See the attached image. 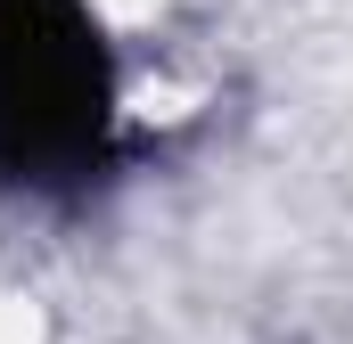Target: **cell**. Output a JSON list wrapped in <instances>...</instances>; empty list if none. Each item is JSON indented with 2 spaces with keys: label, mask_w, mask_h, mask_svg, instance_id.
<instances>
[{
  "label": "cell",
  "mask_w": 353,
  "mask_h": 344,
  "mask_svg": "<svg viewBox=\"0 0 353 344\" xmlns=\"http://www.w3.org/2000/svg\"><path fill=\"white\" fill-rule=\"evenodd\" d=\"M123 164V83L90 0H0V189L74 205Z\"/></svg>",
  "instance_id": "obj_1"
}]
</instances>
